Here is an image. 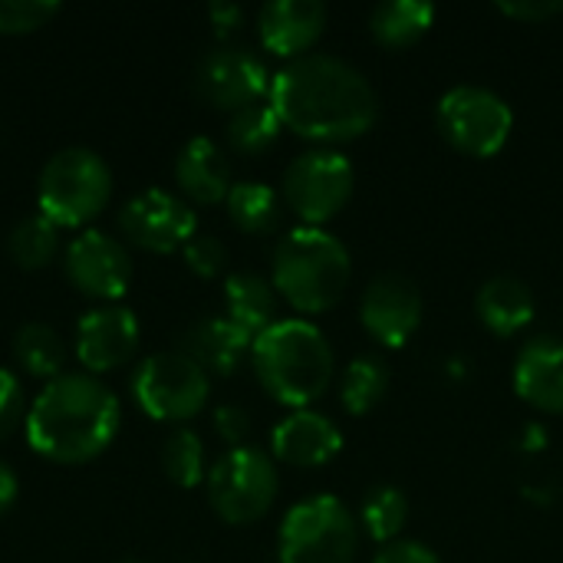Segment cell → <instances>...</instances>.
Masks as SVG:
<instances>
[{"label": "cell", "mask_w": 563, "mask_h": 563, "mask_svg": "<svg viewBox=\"0 0 563 563\" xmlns=\"http://www.w3.org/2000/svg\"><path fill=\"white\" fill-rule=\"evenodd\" d=\"M267 102L284 129L323 148L366 135L379 119V96L366 73L333 53L284 63L271 76Z\"/></svg>", "instance_id": "obj_1"}, {"label": "cell", "mask_w": 563, "mask_h": 563, "mask_svg": "<svg viewBox=\"0 0 563 563\" xmlns=\"http://www.w3.org/2000/svg\"><path fill=\"white\" fill-rule=\"evenodd\" d=\"M119 426V396L89 373H63L49 379L23 422L30 449L56 465L99 459L115 442Z\"/></svg>", "instance_id": "obj_2"}, {"label": "cell", "mask_w": 563, "mask_h": 563, "mask_svg": "<svg viewBox=\"0 0 563 563\" xmlns=\"http://www.w3.org/2000/svg\"><path fill=\"white\" fill-rule=\"evenodd\" d=\"M251 366L261 389L287 406V409H310L333 383V346L320 327L310 320L290 317L277 320L264 330L251 346Z\"/></svg>", "instance_id": "obj_3"}, {"label": "cell", "mask_w": 563, "mask_h": 563, "mask_svg": "<svg viewBox=\"0 0 563 563\" xmlns=\"http://www.w3.org/2000/svg\"><path fill=\"white\" fill-rule=\"evenodd\" d=\"M350 277L353 261L346 244L323 228L300 224L274 247L271 284L297 313L313 317L333 310L346 297Z\"/></svg>", "instance_id": "obj_4"}, {"label": "cell", "mask_w": 563, "mask_h": 563, "mask_svg": "<svg viewBox=\"0 0 563 563\" xmlns=\"http://www.w3.org/2000/svg\"><path fill=\"white\" fill-rule=\"evenodd\" d=\"M112 198V168L92 148L69 145L49 155L36 178L40 214L56 228L89 224Z\"/></svg>", "instance_id": "obj_5"}, {"label": "cell", "mask_w": 563, "mask_h": 563, "mask_svg": "<svg viewBox=\"0 0 563 563\" xmlns=\"http://www.w3.org/2000/svg\"><path fill=\"white\" fill-rule=\"evenodd\" d=\"M360 551V525L336 495H310L297 501L277 531L280 563H353Z\"/></svg>", "instance_id": "obj_6"}, {"label": "cell", "mask_w": 563, "mask_h": 563, "mask_svg": "<svg viewBox=\"0 0 563 563\" xmlns=\"http://www.w3.org/2000/svg\"><path fill=\"white\" fill-rule=\"evenodd\" d=\"M205 485H208L211 511L224 525H234V528L261 521L271 511L277 488H280L274 455L254 445L228 449L211 465Z\"/></svg>", "instance_id": "obj_7"}, {"label": "cell", "mask_w": 563, "mask_h": 563, "mask_svg": "<svg viewBox=\"0 0 563 563\" xmlns=\"http://www.w3.org/2000/svg\"><path fill=\"white\" fill-rule=\"evenodd\" d=\"M208 396L211 376L181 350L142 360L132 376V399L155 422H188L208 406Z\"/></svg>", "instance_id": "obj_8"}, {"label": "cell", "mask_w": 563, "mask_h": 563, "mask_svg": "<svg viewBox=\"0 0 563 563\" xmlns=\"http://www.w3.org/2000/svg\"><path fill=\"white\" fill-rule=\"evenodd\" d=\"M435 122L452 148L472 158H492L508 145L515 112L495 89L455 86L439 99Z\"/></svg>", "instance_id": "obj_9"}, {"label": "cell", "mask_w": 563, "mask_h": 563, "mask_svg": "<svg viewBox=\"0 0 563 563\" xmlns=\"http://www.w3.org/2000/svg\"><path fill=\"white\" fill-rule=\"evenodd\" d=\"M353 185L356 172L343 152L310 148L287 165L280 195L307 228H320L346 208V201L353 198Z\"/></svg>", "instance_id": "obj_10"}, {"label": "cell", "mask_w": 563, "mask_h": 563, "mask_svg": "<svg viewBox=\"0 0 563 563\" xmlns=\"http://www.w3.org/2000/svg\"><path fill=\"white\" fill-rule=\"evenodd\" d=\"M191 86L201 102L221 112H238L244 106L264 102L271 92V73L251 46L228 40L201 53L191 73Z\"/></svg>", "instance_id": "obj_11"}, {"label": "cell", "mask_w": 563, "mask_h": 563, "mask_svg": "<svg viewBox=\"0 0 563 563\" xmlns=\"http://www.w3.org/2000/svg\"><path fill=\"white\" fill-rule=\"evenodd\" d=\"M119 228L129 244L152 254H172L185 251V244L198 234V214L181 195L165 188H145L122 205Z\"/></svg>", "instance_id": "obj_12"}, {"label": "cell", "mask_w": 563, "mask_h": 563, "mask_svg": "<svg viewBox=\"0 0 563 563\" xmlns=\"http://www.w3.org/2000/svg\"><path fill=\"white\" fill-rule=\"evenodd\" d=\"M63 271L66 280L89 300L99 303H115L129 284H132V257L129 247L106 234V231H82L66 244L63 254Z\"/></svg>", "instance_id": "obj_13"}, {"label": "cell", "mask_w": 563, "mask_h": 563, "mask_svg": "<svg viewBox=\"0 0 563 563\" xmlns=\"http://www.w3.org/2000/svg\"><path fill=\"white\" fill-rule=\"evenodd\" d=\"M422 294L406 274H379L360 297V323L386 350L406 346L422 327Z\"/></svg>", "instance_id": "obj_14"}, {"label": "cell", "mask_w": 563, "mask_h": 563, "mask_svg": "<svg viewBox=\"0 0 563 563\" xmlns=\"http://www.w3.org/2000/svg\"><path fill=\"white\" fill-rule=\"evenodd\" d=\"M142 343V327L129 307L99 303L76 323V360L89 376L125 366Z\"/></svg>", "instance_id": "obj_15"}, {"label": "cell", "mask_w": 563, "mask_h": 563, "mask_svg": "<svg viewBox=\"0 0 563 563\" xmlns=\"http://www.w3.org/2000/svg\"><path fill=\"white\" fill-rule=\"evenodd\" d=\"M327 7L320 0H271L257 13V36L267 53L287 63L307 56L327 30Z\"/></svg>", "instance_id": "obj_16"}, {"label": "cell", "mask_w": 563, "mask_h": 563, "mask_svg": "<svg viewBox=\"0 0 563 563\" xmlns=\"http://www.w3.org/2000/svg\"><path fill=\"white\" fill-rule=\"evenodd\" d=\"M340 449H343V432L330 416L313 409H297L284 416L271 432L274 459L294 468H320L333 462Z\"/></svg>", "instance_id": "obj_17"}, {"label": "cell", "mask_w": 563, "mask_h": 563, "mask_svg": "<svg viewBox=\"0 0 563 563\" xmlns=\"http://www.w3.org/2000/svg\"><path fill=\"white\" fill-rule=\"evenodd\" d=\"M515 393L538 412L563 416V336L538 333L518 350Z\"/></svg>", "instance_id": "obj_18"}, {"label": "cell", "mask_w": 563, "mask_h": 563, "mask_svg": "<svg viewBox=\"0 0 563 563\" xmlns=\"http://www.w3.org/2000/svg\"><path fill=\"white\" fill-rule=\"evenodd\" d=\"M175 185L188 201H198V205L224 201L234 185L224 148L208 135L188 139L175 158Z\"/></svg>", "instance_id": "obj_19"}, {"label": "cell", "mask_w": 563, "mask_h": 563, "mask_svg": "<svg viewBox=\"0 0 563 563\" xmlns=\"http://www.w3.org/2000/svg\"><path fill=\"white\" fill-rule=\"evenodd\" d=\"M251 346L254 340L228 317H205L191 323L178 343V350L191 356L208 376H231L244 363V356H251Z\"/></svg>", "instance_id": "obj_20"}, {"label": "cell", "mask_w": 563, "mask_h": 563, "mask_svg": "<svg viewBox=\"0 0 563 563\" xmlns=\"http://www.w3.org/2000/svg\"><path fill=\"white\" fill-rule=\"evenodd\" d=\"M475 313L495 336H515L534 320L538 300H534V290L521 277L498 274L478 287Z\"/></svg>", "instance_id": "obj_21"}, {"label": "cell", "mask_w": 563, "mask_h": 563, "mask_svg": "<svg viewBox=\"0 0 563 563\" xmlns=\"http://www.w3.org/2000/svg\"><path fill=\"white\" fill-rule=\"evenodd\" d=\"M224 317L251 340L277 323V290L254 271H234L224 280Z\"/></svg>", "instance_id": "obj_22"}, {"label": "cell", "mask_w": 563, "mask_h": 563, "mask_svg": "<svg viewBox=\"0 0 563 563\" xmlns=\"http://www.w3.org/2000/svg\"><path fill=\"white\" fill-rule=\"evenodd\" d=\"M435 23V7L426 0H386L369 10V33L386 49L419 43Z\"/></svg>", "instance_id": "obj_23"}, {"label": "cell", "mask_w": 563, "mask_h": 563, "mask_svg": "<svg viewBox=\"0 0 563 563\" xmlns=\"http://www.w3.org/2000/svg\"><path fill=\"white\" fill-rule=\"evenodd\" d=\"M13 360L16 366L33 376V379H56L63 376V363H66V346L59 340V333L46 323H23L13 333Z\"/></svg>", "instance_id": "obj_24"}, {"label": "cell", "mask_w": 563, "mask_h": 563, "mask_svg": "<svg viewBox=\"0 0 563 563\" xmlns=\"http://www.w3.org/2000/svg\"><path fill=\"white\" fill-rule=\"evenodd\" d=\"M389 393V366L386 360L363 353L346 363L340 379V402L350 416H369Z\"/></svg>", "instance_id": "obj_25"}, {"label": "cell", "mask_w": 563, "mask_h": 563, "mask_svg": "<svg viewBox=\"0 0 563 563\" xmlns=\"http://www.w3.org/2000/svg\"><path fill=\"white\" fill-rule=\"evenodd\" d=\"M224 205L231 224L244 234H267L280 221V195L264 181H234Z\"/></svg>", "instance_id": "obj_26"}, {"label": "cell", "mask_w": 563, "mask_h": 563, "mask_svg": "<svg viewBox=\"0 0 563 563\" xmlns=\"http://www.w3.org/2000/svg\"><path fill=\"white\" fill-rule=\"evenodd\" d=\"M409 521V498L396 485H373L360 505V528L376 544L399 541L402 528Z\"/></svg>", "instance_id": "obj_27"}, {"label": "cell", "mask_w": 563, "mask_h": 563, "mask_svg": "<svg viewBox=\"0 0 563 563\" xmlns=\"http://www.w3.org/2000/svg\"><path fill=\"white\" fill-rule=\"evenodd\" d=\"M56 251H59V228L43 214H30L16 221L7 238V254L23 271H43L56 257Z\"/></svg>", "instance_id": "obj_28"}, {"label": "cell", "mask_w": 563, "mask_h": 563, "mask_svg": "<svg viewBox=\"0 0 563 563\" xmlns=\"http://www.w3.org/2000/svg\"><path fill=\"white\" fill-rule=\"evenodd\" d=\"M280 129L284 125L277 119L274 106L264 99V102H254V106H244V109L231 112V119H228V145L238 155H264L280 139Z\"/></svg>", "instance_id": "obj_29"}, {"label": "cell", "mask_w": 563, "mask_h": 563, "mask_svg": "<svg viewBox=\"0 0 563 563\" xmlns=\"http://www.w3.org/2000/svg\"><path fill=\"white\" fill-rule=\"evenodd\" d=\"M162 472L172 485L178 488H195L201 485L208 475H205V442L195 429L188 426H178L165 445H162Z\"/></svg>", "instance_id": "obj_30"}, {"label": "cell", "mask_w": 563, "mask_h": 563, "mask_svg": "<svg viewBox=\"0 0 563 563\" xmlns=\"http://www.w3.org/2000/svg\"><path fill=\"white\" fill-rule=\"evenodd\" d=\"M59 13L56 0H0V33L20 36L46 26Z\"/></svg>", "instance_id": "obj_31"}, {"label": "cell", "mask_w": 563, "mask_h": 563, "mask_svg": "<svg viewBox=\"0 0 563 563\" xmlns=\"http://www.w3.org/2000/svg\"><path fill=\"white\" fill-rule=\"evenodd\" d=\"M181 254H185L188 271L198 274V277H205V280L224 274V267H228V247H224L214 234H195V238L185 244Z\"/></svg>", "instance_id": "obj_32"}, {"label": "cell", "mask_w": 563, "mask_h": 563, "mask_svg": "<svg viewBox=\"0 0 563 563\" xmlns=\"http://www.w3.org/2000/svg\"><path fill=\"white\" fill-rule=\"evenodd\" d=\"M26 412L30 409L20 376L0 366V442H7L20 429V422H26Z\"/></svg>", "instance_id": "obj_33"}, {"label": "cell", "mask_w": 563, "mask_h": 563, "mask_svg": "<svg viewBox=\"0 0 563 563\" xmlns=\"http://www.w3.org/2000/svg\"><path fill=\"white\" fill-rule=\"evenodd\" d=\"M214 432L221 435V442H228L231 449H241L247 432H251V416L241 406H218L214 409Z\"/></svg>", "instance_id": "obj_34"}, {"label": "cell", "mask_w": 563, "mask_h": 563, "mask_svg": "<svg viewBox=\"0 0 563 563\" xmlns=\"http://www.w3.org/2000/svg\"><path fill=\"white\" fill-rule=\"evenodd\" d=\"M373 563H442V561H439V554H435L429 544H422V541H409V538H399V541H393V544H383V548L376 551Z\"/></svg>", "instance_id": "obj_35"}, {"label": "cell", "mask_w": 563, "mask_h": 563, "mask_svg": "<svg viewBox=\"0 0 563 563\" xmlns=\"http://www.w3.org/2000/svg\"><path fill=\"white\" fill-rule=\"evenodd\" d=\"M498 10L511 20H521V23H544L551 16L563 13V0H501Z\"/></svg>", "instance_id": "obj_36"}, {"label": "cell", "mask_w": 563, "mask_h": 563, "mask_svg": "<svg viewBox=\"0 0 563 563\" xmlns=\"http://www.w3.org/2000/svg\"><path fill=\"white\" fill-rule=\"evenodd\" d=\"M208 20L211 30L221 43H228V36H234L244 26V10L234 0H211L208 3Z\"/></svg>", "instance_id": "obj_37"}, {"label": "cell", "mask_w": 563, "mask_h": 563, "mask_svg": "<svg viewBox=\"0 0 563 563\" xmlns=\"http://www.w3.org/2000/svg\"><path fill=\"white\" fill-rule=\"evenodd\" d=\"M16 495H20V482L13 475V468L7 462H0V518L13 508Z\"/></svg>", "instance_id": "obj_38"}, {"label": "cell", "mask_w": 563, "mask_h": 563, "mask_svg": "<svg viewBox=\"0 0 563 563\" xmlns=\"http://www.w3.org/2000/svg\"><path fill=\"white\" fill-rule=\"evenodd\" d=\"M544 445H548V429L538 426V422H531V426L525 429V435H521V449H525V452H541Z\"/></svg>", "instance_id": "obj_39"}, {"label": "cell", "mask_w": 563, "mask_h": 563, "mask_svg": "<svg viewBox=\"0 0 563 563\" xmlns=\"http://www.w3.org/2000/svg\"><path fill=\"white\" fill-rule=\"evenodd\" d=\"M122 563H139V561H122Z\"/></svg>", "instance_id": "obj_40"}]
</instances>
